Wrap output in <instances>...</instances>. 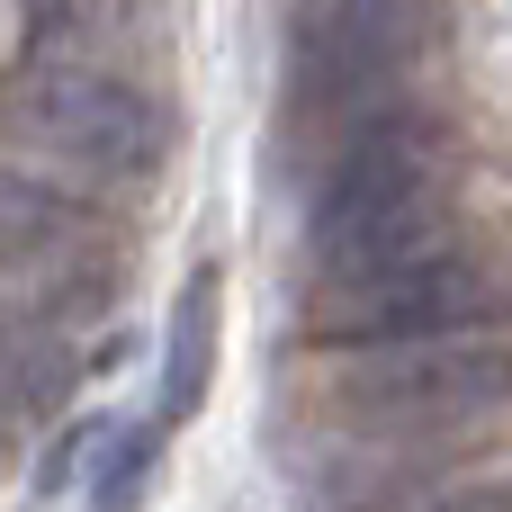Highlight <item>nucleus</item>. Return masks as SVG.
Returning <instances> with one entry per match:
<instances>
[{
	"mask_svg": "<svg viewBox=\"0 0 512 512\" xmlns=\"http://www.w3.org/2000/svg\"><path fill=\"white\" fill-rule=\"evenodd\" d=\"M504 306V288L468 261V252H414V261H387V270H351V279H324L315 288V342H405V333H459V324H486Z\"/></svg>",
	"mask_w": 512,
	"mask_h": 512,
	"instance_id": "obj_4",
	"label": "nucleus"
},
{
	"mask_svg": "<svg viewBox=\"0 0 512 512\" xmlns=\"http://www.w3.org/2000/svg\"><path fill=\"white\" fill-rule=\"evenodd\" d=\"M306 243H315V270H324V279L441 252V243H450V198H441L432 135L405 126V117H369V126L333 153V171L315 180Z\"/></svg>",
	"mask_w": 512,
	"mask_h": 512,
	"instance_id": "obj_1",
	"label": "nucleus"
},
{
	"mask_svg": "<svg viewBox=\"0 0 512 512\" xmlns=\"http://www.w3.org/2000/svg\"><path fill=\"white\" fill-rule=\"evenodd\" d=\"M216 369V270H198L171 306V360H162V423H189Z\"/></svg>",
	"mask_w": 512,
	"mask_h": 512,
	"instance_id": "obj_7",
	"label": "nucleus"
},
{
	"mask_svg": "<svg viewBox=\"0 0 512 512\" xmlns=\"http://www.w3.org/2000/svg\"><path fill=\"white\" fill-rule=\"evenodd\" d=\"M342 405L387 432H450L512 405V342H486L477 324L459 333H405V342H360L342 360Z\"/></svg>",
	"mask_w": 512,
	"mask_h": 512,
	"instance_id": "obj_2",
	"label": "nucleus"
},
{
	"mask_svg": "<svg viewBox=\"0 0 512 512\" xmlns=\"http://www.w3.org/2000/svg\"><path fill=\"white\" fill-rule=\"evenodd\" d=\"M414 45H423V18L405 0H306L288 27V90L315 117L369 108L405 81Z\"/></svg>",
	"mask_w": 512,
	"mask_h": 512,
	"instance_id": "obj_5",
	"label": "nucleus"
},
{
	"mask_svg": "<svg viewBox=\"0 0 512 512\" xmlns=\"http://www.w3.org/2000/svg\"><path fill=\"white\" fill-rule=\"evenodd\" d=\"M144 477H153V432H99L90 441V512H135L144 495Z\"/></svg>",
	"mask_w": 512,
	"mask_h": 512,
	"instance_id": "obj_8",
	"label": "nucleus"
},
{
	"mask_svg": "<svg viewBox=\"0 0 512 512\" xmlns=\"http://www.w3.org/2000/svg\"><path fill=\"white\" fill-rule=\"evenodd\" d=\"M414 512H512V468L504 477H450V486H432Z\"/></svg>",
	"mask_w": 512,
	"mask_h": 512,
	"instance_id": "obj_9",
	"label": "nucleus"
},
{
	"mask_svg": "<svg viewBox=\"0 0 512 512\" xmlns=\"http://www.w3.org/2000/svg\"><path fill=\"white\" fill-rule=\"evenodd\" d=\"M81 252H90V216L63 189H45V180L0 171V261L9 270H63Z\"/></svg>",
	"mask_w": 512,
	"mask_h": 512,
	"instance_id": "obj_6",
	"label": "nucleus"
},
{
	"mask_svg": "<svg viewBox=\"0 0 512 512\" xmlns=\"http://www.w3.org/2000/svg\"><path fill=\"white\" fill-rule=\"evenodd\" d=\"M0 126L27 153H45L63 171H90V180H135V171L162 162V108L135 81L90 72V63H36V72H18L9 99H0Z\"/></svg>",
	"mask_w": 512,
	"mask_h": 512,
	"instance_id": "obj_3",
	"label": "nucleus"
}]
</instances>
